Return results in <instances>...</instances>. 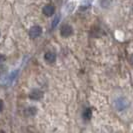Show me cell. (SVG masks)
I'll use <instances>...</instances> for the list:
<instances>
[{
	"label": "cell",
	"instance_id": "cell-1",
	"mask_svg": "<svg viewBox=\"0 0 133 133\" xmlns=\"http://www.w3.org/2000/svg\"><path fill=\"white\" fill-rule=\"evenodd\" d=\"M114 106L118 111H122L129 106V101L124 97H119L114 101Z\"/></svg>",
	"mask_w": 133,
	"mask_h": 133
},
{
	"label": "cell",
	"instance_id": "cell-2",
	"mask_svg": "<svg viewBox=\"0 0 133 133\" xmlns=\"http://www.w3.org/2000/svg\"><path fill=\"white\" fill-rule=\"evenodd\" d=\"M41 34H42V28L38 25L31 27L30 30H29V36H30L31 39H35V38L39 37Z\"/></svg>",
	"mask_w": 133,
	"mask_h": 133
},
{
	"label": "cell",
	"instance_id": "cell-3",
	"mask_svg": "<svg viewBox=\"0 0 133 133\" xmlns=\"http://www.w3.org/2000/svg\"><path fill=\"white\" fill-rule=\"evenodd\" d=\"M61 35L63 36V37H69V36H71L72 34H73V29H72V27L70 26V25H63V26L61 27Z\"/></svg>",
	"mask_w": 133,
	"mask_h": 133
},
{
	"label": "cell",
	"instance_id": "cell-4",
	"mask_svg": "<svg viewBox=\"0 0 133 133\" xmlns=\"http://www.w3.org/2000/svg\"><path fill=\"white\" fill-rule=\"evenodd\" d=\"M42 12L44 15H46V16H52L55 12V8L52 4H47L45 6L43 7V9H42Z\"/></svg>",
	"mask_w": 133,
	"mask_h": 133
},
{
	"label": "cell",
	"instance_id": "cell-5",
	"mask_svg": "<svg viewBox=\"0 0 133 133\" xmlns=\"http://www.w3.org/2000/svg\"><path fill=\"white\" fill-rule=\"evenodd\" d=\"M29 97L32 100H39L43 97V92L41 90H38V89H34V90L31 91Z\"/></svg>",
	"mask_w": 133,
	"mask_h": 133
},
{
	"label": "cell",
	"instance_id": "cell-6",
	"mask_svg": "<svg viewBox=\"0 0 133 133\" xmlns=\"http://www.w3.org/2000/svg\"><path fill=\"white\" fill-rule=\"evenodd\" d=\"M44 59L49 64H52V63L55 62V60H56V54L54 53V52H51V51L46 52L45 55H44Z\"/></svg>",
	"mask_w": 133,
	"mask_h": 133
},
{
	"label": "cell",
	"instance_id": "cell-7",
	"mask_svg": "<svg viewBox=\"0 0 133 133\" xmlns=\"http://www.w3.org/2000/svg\"><path fill=\"white\" fill-rule=\"evenodd\" d=\"M91 116H92V111H91V109H89V108L85 109L84 112H83V118L85 120H89L91 118Z\"/></svg>",
	"mask_w": 133,
	"mask_h": 133
},
{
	"label": "cell",
	"instance_id": "cell-8",
	"mask_svg": "<svg viewBox=\"0 0 133 133\" xmlns=\"http://www.w3.org/2000/svg\"><path fill=\"white\" fill-rule=\"evenodd\" d=\"M111 3H112V0H101V1H100V4H101V6L104 7V8H107V7H109Z\"/></svg>",
	"mask_w": 133,
	"mask_h": 133
},
{
	"label": "cell",
	"instance_id": "cell-9",
	"mask_svg": "<svg viewBox=\"0 0 133 133\" xmlns=\"http://www.w3.org/2000/svg\"><path fill=\"white\" fill-rule=\"evenodd\" d=\"M35 113H36V108L35 107H29L26 109L27 115H34Z\"/></svg>",
	"mask_w": 133,
	"mask_h": 133
},
{
	"label": "cell",
	"instance_id": "cell-10",
	"mask_svg": "<svg viewBox=\"0 0 133 133\" xmlns=\"http://www.w3.org/2000/svg\"><path fill=\"white\" fill-rule=\"evenodd\" d=\"M59 20H60V16L59 15H57V16H56V18H55V19L53 20V22H52V28H54V27L58 24Z\"/></svg>",
	"mask_w": 133,
	"mask_h": 133
},
{
	"label": "cell",
	"instance_id": "cell-11",
	"mask_svg": "<svg viewBox=\"0 0 133 133\" xmlns=\"http://www.w3.org/2000/svg\"><path fill=\"white\" fill-rule=\"evenodd\" d=\"M5 60H6V57H5L4 55L0 54V65H1V64H3V63L5 62Z\"/></svg>",
	"mask_w": 133,
	"mask_h": 133
},
{
	"label": "cell",
	"instance_id": "cell-12",
	"mask_svg": "<svg viewBox=\"0 0 133 133\" xmlns=\"http://www.w3.org/2000/svg\"><path fill=\"white\" fill-rule=\"evenodd\" d=\"M3 110V101L2 100H0V112Z\"/></svg>",
	"mask_w": 133,
	"mask_h": 133
},
{
	"label": "cell",
	"instance_id": "cell-13",
	"mask_svg": "<svg viewBox=\"0 0 133 133\" xmlns=\"http://www.w3.org/2000/svg\"><path fill=\"white\" fill-rule=\"evenodd\" d=\"M129 61H130V63H131V64L133 65V54L131 55V56H130V58H129Z\"/></svg>",
	"mask_w": 133,
	"mask_h": 133
},
{
	"label": "cell",
	"instance_id": "cell-14",
	"mask_svg": "<svg viewBox=\"0 0 133 133\" xmlns=\"http://www.w3.org/2000/svg\"><path fill=\"white\" fill-rule=\"evenodd\" d=\"M0 133H5L4 131H0Z\"/></svg>",
	"mask_w": 133,
	"mask_h": 133
}]
</instances>
